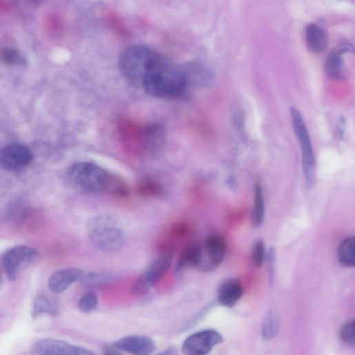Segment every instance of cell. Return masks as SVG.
Listing matches in <instances>:
<instances>
[{
    "mask_svg": "<svg viewBox=\"0 0 355 355\" xmlns=\"http://www.w3.org/2000/svg\"><path fill=\"white\" fill-rule=\"evenodd\" d=\"M159 56L146 46H131L120 57V71L128 82L141 87L145 74Z\"/></svg>",
    "mask_w": 355,
    "mask_h": 355,
    "instance_id": "cell-4",
    "label": "cell"
},
{
    "mask_svg": "<svg viewBox=\"0 0 355 355\" xmlns=\"http://www.w3.org/2000/svg\"><path fill=\"white\" fill-rule=\"evenodd\" d=\"M112 175L95 164L83 162L70 167L65 177L74 189L85 193L97 194L108 193Z\"/></svg>",
    "mask_w": 355,
    "mask_h": 355,
    "instance_id": "cell-3",
    "label": "cell"
},
{
    "mask_svg": "<svg viewBox=\"0 0 355 355\" xmlns=\"http://www.w3.org/2000/svg\"><path fill=\"white\" fill-rule=\"evenodd\" d=\"M191 233L192 227L187 222L184 221H177L170 227V240H168V241L176 245L175 241L187 239Z\"/></svg>",
    "mask_w": 355,
    "mask_h": 355,
    "instance_id": "cell-22",
    "label": "cell"
},
{
    "mask_svg": "<svg viewBox=\"0 0 355 355\" xmlns=\"http://www.w3.org/2000/svg\"><path fill=\"white\" fill-rule=\"evenodd\" d=\"M278 321L273 313H270L266 317L263 325V334L266 339L275 337L278 330Z\"/></svg>",
    "mask_w": 355,
    "mask_h": 355,
    "instance_id": "cell-24",
    "label": "cell"
},
{
    "mask_svg": "<svg viewBox=\"0 0 355 355\" xmlns=\"http://www.w3.org/2000/svg\"><path fill=\"white\" fill-rule=\"evenodd\" d=\"M265 255V244L262 240H260L254 246L252 252L253 261L256 267L261 268L263 266Z\"/></svg>",
    "mask_w": 355,
    "mask_h": 355,
    "instance_id": "cell-28",
    "label": "cell"
},
{
    "mask_svg": "<svg viewBox=\"0 0 355 355\" xmlns=\"http://www.w3.org/2000/svg\"><path fill=\"white\" fill-rule=\"evenodd\" d=\"M223 341V337L213 329H205L190 335L182 345L185 355H205Z\"/></svg>",
    "mask_w": 355,
    "mask_h": 355,
    "instance_id": "cell-8",
    "label": "cell"
},
{
    "mask_svg": "<svg viewBox=\"0 0 355 355\" xmlns=\"http://www.w3.org/2000/svg\"><path fill=\"white\" fill-rule=\"evenodd\" d=\"M137 192L143 198H159L163 195L164 189L158 181L152 178H145L139 183Z\"/></svg>",
    "mask_w": 355,
    "mask_h": 355,
    "instance_id": "cell-20",
    "label": "cell"
},
{
    "mask_svg": "<svg viewBox=\"0 0 355 355\" xmlns=\"http://www.w3.org/2000/svg\"><path fill=\"white\" fill-rule=\"evenodd\" d=\"M88 234L93 246L104 253L119 251L125 243V232L122 225L108 215H100L90 219Z\"/></svg>",
    "mask_w": 355,
    "mask_h": 355,
    "instance_id": "cell-2",
    "label": "cell"
},
{
    "mask_svg": "<svg viewBox=\"0 0 355 355\" xmlns=\"http://www.w3.org/2000/svg\"><path fill=\"white\" fill-rule=\"evenodd\" d=\"M33 349L39 355H96L87 349L55 338L39 341Z\"/></svg>",
    "mask_w": 355,
    "mask_h": 355,
    "instance_id": "cell-9",
    "label": "cell"
},
{
    "mask_svg": "<svg viewBox=\"0 0 355 355\" xmlns=\"http://www.w3.org/2000/svg\"><path fill=\"white\" fill-rule=\"evenodd\" d=\"M0 61L8 66L24 65L26 63V59L20 51L10 48L0 50Z\"/></svg>",
    "mask_w": 355,
    "mask_h": 355,
    "instance_id": "cell-23",
    "label": "cell"
},
{
    "mask_svg": "<svg viewBox=\"0 0 355 355\" xmlns=\"http://www.w3.org/2000/svg\"><path fill=\"white\" fill-rule=\"evenodd\" d=\"M112 278L108 275L99 274L96 273H89L84 274L81 280L83 283L89 285H99L110 283Z\"/></svg>",
    "mask_w": 355,
    "mask_h": 355,
    "instance_id": "cell-27",
    "label": "cell"
},
{
    "mask_svg": "<svg viewBox=\"0 0 355 355\" xmlns=\"http://www.w3.org/2000/svg\"><path fill=\"white\" fill-rule=\"evenodd\" d=\"M59 312V306L54 299L48 296H38L34 303L32 316L37 318L43 314L56 316Z\"/></svg>",
    "mask_w": 355,
    "mask_h": 355,
    "instance_id": "cell-18",
    "label": "cell"
},
{
    "mask_svg": "<svg viewBox=\"0 0 355 355\" xmlns=\"http://www.w3.org/2000/svg\"><path fill=\"white\" fill-rule=\"evenodd\" d=\"M113 345L121 351L133 355H151L156 348V343L152 338L141 335L123 337Z\"/></svg>",
    "mask_w": 355,
    "mask_h": 355,
    "instance_id": "cell-11",
    "label": "cell"
},
{
    "mask_svg": "<svg viewBox=\"0 0 355 355\" xmlns=\"http://www.w3.org/2000/svg\"><path fill=\"white\" fill-rule=\"evenodd\" d=\"M33 159L32 152L21 144L0 145V168L6 170L21 172L32 163Z\"/></svg>",
    "mask_w": 355,
    "mask_h": 355,
    "instance_id": "cell-7",
    "label": "cell"
},
{
    "mask_svg": "<svg viewBox=\"0 0 355 355\" xmlns=\"http://www.w3.org/2000/svg\"><path fill=\"white\" fill-rule=\"evenodd\" d=\"M121 352L114 345H107L103 349V355H122Z\"/></svg>",
    "mask_w": 355,
    "mask_h": 355,
    "instance_id": "cell-29",
    "label": "cell"
},
{
    "mask_svg": "<svg viewBox=\"0 0 355 355\" xmlns=\"http://www.w3.org/2000/svg\"><path fill=\"white\" fill-rule=\"evenodd\" d=\"M291 113L293 129L301 148L305 178L312 187L315 183V161L310 134L301 112L293 107Z\"/></svg>",
    "mask_w": 355,
    "mask_h": 355,
    "instance_id": "cell-6",
    "label": "cell"
},
{
    "mask_svg": "<svg viewBox=\"0 0 355 355\" xmlns=\"http://www.w3.org/2000/svg\"><path fill=\"white\" fill-rule=\"evenodd\" d=\"M190 82L189 72L159 56L145 74L141 88L155 98L175 99L187 92Z\"/></svg>",
    "mask_w": 355,
    "mask_h": 355,
    "instance_id": "cell-1",
    "label": "cell"
},
{
    "mask_svg": "<svg viewBox=\"0 0 355 355\" xmlns=\"http://www.w3.org/2000/svg\"><path fill=\"white\" fill-rule=\"evenodd\" d=\"M305 41L309 50L313 53L323 52L328 46L326 31L316 24H310L305 29Z\"/></svg>",
    "mask_w": 355,
    "mask_h": 355,
    "instance_id": "cell-16",
    "label": "cell"
},
{
    "mask_svg": "<svg viewBox=\"0 0 355 355\" xmlns=\"http://www.w3.org/2000/svg\"><path fill=\"white\" fill-rule=\"evenodd\" d=\"M243 287L241 283L235 280L224 282L218 291L219 303L226 307H233L241 298Z\"/></svg>",
    "mask_w": 355,
    "mask_h": 355,
    "instance_id": "cell-15",
    "label": "cell"
},
{
    "mask_svg": "<svg viewBox=\"0 0 355 355\" xmlns=\"http://www.w3.org/2000/svg\"><path fill=\"white\" fill-rule=\"evenodd\" d=\"M353 50L350 44H342L332 50L327 56L325 70L327 74L334 79H341L344 77L343 55Z\"/></svg>",
    "mask_w": 355,
    "mask_h": 355,
    "instance_id": "cell-12",
    "label": "cell"
},
{
    "mask_svg": "<svg viewBox=\"0 0 355 355\" xmlns=\"http://www.w3.org/2000/svg\"><path fill=\"white\" fill-rule=\"evenodd\" d=\"M157 355H176V352L174 348L170 347Z\"/></svg>",
    "mask_w": 355,
    "mask_h": 355,
    "instance_id": "cell-30",
    "label": "cell"
},
{
    "mask_svg": "<svg viewBox=\"0 0 355 355\" xmlns=\"http://www.w3.org/2000/svg\"><path fill=\"white\" fill-rule=\"evenodd\" d=\"M202 263V248L195 243H190L184 246L179 256L176 270L181 272L187 267L200 268Z\"/></svg>",
    "mask_w": 355,
    "mask_h": 355,
    "instance_id": "cell-17",
    "label": "cell"
},
{
    "mask_svg": "<svg viewBox=\"0 0 355 355\" xmlns=\"http://www.w3.org/2000/svg\"><path fill=\"white\" fill-rule=\"evenodd\" d=\"M83 272L77 269H67L54 273L50 278L48 286L54 294H61L74 283L81 281Z\"/></svg>",
    "mask_w": 355,
    "mask_h": 355,
    "instance_id": "cell-13",
    "label": "cell"
},
{
    "mask_svg": "<svg viewBox=\"0 0 355 355\" xmlns=\"http://www.w3.org/2000/svg\"><path fill=\"white\" fill-rule=\"evenodd\" d=\"M337 257L343 266L354 267L355 265V239L351 236L343 241L338 248Z\"/></svg>",
    "mask_w": 355,
    "mask_h": 355,
    "instance_id": "cell-19",
    "label": "cell"
},
{
    "mask_svg": "<svg viewBox=\"0 0 355 355\" xmlns=\"http://www.w3.org/2000/svg\"><path fill=\"white\" fill-rule=\"evenodd\" d=\"M265 218V201L261 183L257 181L254 187V205L252 212V223L255 227H260Z\"/></svg>",
    "mask_w": 355,
    "mask_h": 355,
    "instance_id": "cell-21",
    "label": "cell"
},
{
    "mask_svg": "<svg viewBox=\"0 0 355 355\" xmlns=\"http://www.w3.org/2000/svg\"><path fill=\"white\" fill-rule=\"evenodd\" d=\"M176 252V246L164 241L160 245L159 256L133 283L132 292L141 296L148 293L169 271Z\"/></svg>",
    "mask_w": 355,
    "mask_h": 355,
    "instance_id": "cell-5",
    "label": "cell"
},
{
    "mask_svg": "<svg viewBox=\"0 0 355 355\" xmlns=\"http://www.w3.org/2000/svg\"><path fill=\"white\" fill-rule=\"evenodd\" d=\"M203 251L206 254L209 269L212 270L223 263L225 255V245L220 236L211 235L206 239Z\"/></svg>",
    "mask_w": 355,
    "mask_h": 355,
    "instance_id": "cell-14",
    "label": "cell"
},
{
    "mask_svg": "<svg viewBox=\"0 0 355 355\" xmlns=\"http://www.w3.org/2000/svg\"><path fill=\"white\" fill-rule=\"evenodd\" d=\"M35 250L28 247H17L10 250L4 256L3 263L8 278L14 281L22 268L37 256Z\"/></svg>",
    "mask_w": 355,
    "mask_h": 355,
    "instance_id": "cell-10",
    "label": "cell"
},
{
    "mask_svg": "<svg viewBox=\"0 0 355 355\" xmlns=\"http://www.w3.org/2000/svg\"><path fill=\"white\" fill-rule=\"evenodd\" d=\"M78 306L83 312H91L98 306V297L94 292H87L79 299Z\"/></svg>",
    "mask_w": 355,
    "mask_h": 355,
    "instance_id": "cell-25",
    "label": "cell"
},
{
    "mask_svg": "<svg viewBox=\"0 0 355 355\" xmlns=\"http://www.w3.org/2000/svg\"><path fill=\"white\" fill-rule=\"evenodd\" d=\"M354 320L352 319L345 323L340 331V338L342 342L348 346L353 347L354 345Z\"/></svg>",
    "mask_w": 355,
    "mask_h": 355,
    "instance_id": "cell-26",
    "label": "cell"
}]
</instances>
